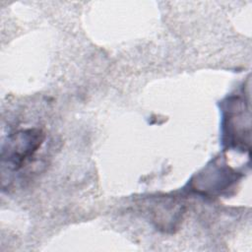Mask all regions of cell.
Segmentation results:
<instances>
[{
    "instance_id": "1",
    "label": "cell",
    "mask_w": 252,
    "mask_h": 252,
    "mask_svg": "<svg viewBox=\"0 0 252 252\" xmlns=\"http://www.w3.org/2000/svg\"><path fill=\"white\" fill-rule=\"evenodd\" d=\"M223 112V140L229 147L241 151L250 146V110L244 99L230 97Z\"/></svg>"
},
{
    "instance_id": "2",
    "label": "cell",
    "mask_w": 252,
    "mask_h": 252,
    "mask_svg": "<svg viewBox=\"0 0 252 252\" xmlns=\"http://www.w3.org/2000/svg\"><path fill=\"white\" fill-rule=\"evenodd\" d=\"M44 135L39 129L21 130L10 137L2 151V163L7 162L18 170L33 157L43 142Z\"/></svg>"
},
{
    "instance_id": "3",
    "label": "cell",
    "mask_w": 252,
    "mask_h": 252,
    "mask_svg": "<svg viewBox=\"0 0 252 252\" xmlns=\"http://www.w3.org/2000/svg\"><path fill=\"white\" fill-rule=\"evenodd\" d=\"M208 167L204 173L196 176L195 190L203 193H214L225 190L235 180V173L227 166L221 164H213Z\"/></svg>"
},
{
    "instance_id": "4",
    "label": "cell",
    "mask_w": 252,
    "mask_h": 252,
    "mask_svg": "<svg viewBox=\"0 0 252 252\" xmlns=\"http://www.w3.org/2000/svg\"><path fill=\"white\" fill-rule=\"evenodd\" d=\"M150 213L157 226L166 229H173L176 222L182 219V204L169 197H161L154 200L151 204Z\"/></svg>"
}]
</instances>
